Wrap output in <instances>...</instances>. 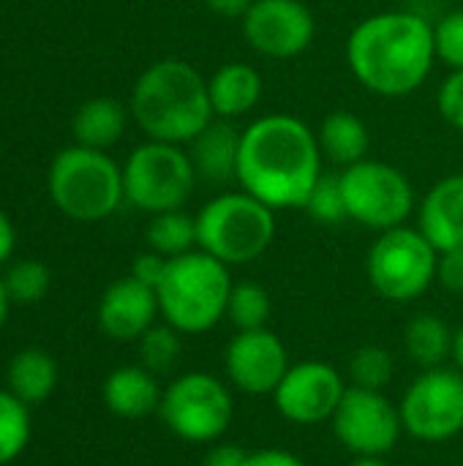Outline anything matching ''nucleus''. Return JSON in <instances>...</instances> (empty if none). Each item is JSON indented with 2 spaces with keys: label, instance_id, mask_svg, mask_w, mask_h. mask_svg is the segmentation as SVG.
I'll return each instance as SVG.
<instances>
[{
  "label": "nucleus",
  "instance_id": "27",
  "mask_svg": "<svg viewBox=\"0 0 463 466\" xmlns=\"http://www.w3.org/2000/svg\"><path fill=\"white\" fill-rule=\"evenodd\" d=\"M226 317L237 330H259L270 319V295L257 281L232 284Z\"/></svg>",
  "mask_w": 463,
  "mask_h": 466
},
{
  "label": "nucleus",
  "instance_id": "12",
  "mask_svg": "<svg viewBox=\"0 0 463 466\" xmlns=\"http://www.w3.org/2000/svg\"><path fill=\"white\" fill-rule=\"evenodd\" d=\"M333 420L338 442L355 456H385L401 437V412L379 390L347 388Z\"/></svg>",
  "mask_w": 463,
  "mask_h": 466
},
{
  "label": "nucleus",
  "instance_id": "3",
  "mask_svg": "<svg viewBox=\"0 0 463 466\" xmlns=\"http://www.w3.org/2000/svg\"><path fill=\"white\" fill-rule=\"evenodd\" d=\"M128 109L147 139L169 145H188L216 117L207 79L177 57L156 60L139 74Z\"/></svg>",
  "mask_w": 463,
  "mask_h": 466
},
{
  "label": "nucleus",
  "instance_id": "16",
  "mask_svg": "<svg viewBox=\"0 0 463 466\" xmlns=\"http://www.w3.org/2000/svg\"><path fill=\"white\" fill-rule=\"evenodd\" d=\"M158 295L134 276L112 281L98 300V328L112 341H139L156 325Z\"/></svg>",
  "mask_w": 463,
  "mask_h": 466
},
{
  "label": "nucleus",
  "instance_id": "42",
  "mask_svg": "<svg viewBox=\"0 0 463 466\" xmlns=\"http://www.w3.org/2000/svg\"><path fill=\"white\" fill-rule=\"evenodd\" d=\"M349 466H388L382 461V456H357V461Z\"/></svg>",
  "mask_w": 463,
  "mask_h": 466
},
{
  "label": "nucleus",
  "instance_id": "5",
  "mask_svg": "<svg viewBox=\"0 0 463 466\" xmlns=\"http://www.w3.org/2000/svg\"><path fill=\"white\" fill-rule=\"evenodd\" d=\"M46 188L55 208L82 224L109 218L126 199L117 161L106 150L82 145H71L52 158Z\"/></svg>",
  "mask_w": 463,
  "mask_h": 466
},
{
  "label": "nucleus",
  "instance_id": "22",
  "mask_svg": "<svg viewBox=\"0 0 463 466\" xmlns=\"http://www.w3.org/2000/svg\"><path fill=\"white\" fill-rule=\"evenodd\" d=\"M57 377H60V371H57L55 358L38 347H27V350L16 352L5 369L8 390L27 407L46 401L57 388Z\"/></svg>",
  "mask_w": 463,
  "mask_h": 466
},
{
  "label": "nucleus",
  "instance_id": "36",
  "mask_svg": "<svg viewBox=\"0 0 463 466\" xmlns=\"http://www.w3.org/2000/svg\"><path fill=\"white\" fill-rule=\"evenodd\" d=\"M248 453L237 445H216L207 451L205 466H246Z\"/></svg>",
  "mask_w": 463,
  "mask_h": 466
},
{
  "label": "nucleus",
  "instance_id": "15",
  "mask_svg": "<svg viewBox=\"0 0 463 466\" xmlns=\"http://www.w3.org/2000/svg\"><path fill=\"white\" fill-rule=\"evenodd\" d=\"M289 352L284 341L267 330H240L226 347V374L243 393H276L289 371Z\"/></svg>",
  "mask_w": 463,
  "mask_h": 466
},
{
  "label": "nucleus",
  "instance_id": "40",
  "mask_svg": "<svg viewBox=\"0 0 463 466\" xmlns=\"http://www.w3.org/2000/svg\"><path fill=\"white\" fill-rule=\"evenodd\" d=\"M8 309H11V298H8L5 284H3V279H0V330H3V325H5V319H8Z\"/></svg>",
  "mask_w": 463,
  "mask_h": 466
},
{
  "label": "nucleus",
  "instance_id": "17",
  "mask_svg": "<svg viewBox=\"0 0 463 466\" xmlns=\"http://www.w3.org/2000/svg\"><path fill=\"white\" fill-rule=\"evenodd\" d=\"M439 251H463V172L448 175L431 186L420 202V227Z\"/></svg>",
  "mask_w": 463,
  "mask_h": 466
},
{
  "label": "nucleus",
  "instance_id": "10",
  "mask_svg": "<svg viewBox=\"0 0 463 466\" xmlns=\"http://www.w3.org/2000/svg\"><path fill=\"white\" fill-rule=\"evenodd\" d=\"M158 412L175 437L186 442H216L232 423V396L213 374L191 371L164 390Z\"/></svg>",
  "mask_w": 463,
  "mask_h": 466
},
{
  "label": "nucleus",
  "instance_id": "4",
  "mask_svg": "<svg viewBox=\"0 0 463 466\" xmlns=\"http://www.w3.org/2000/svg\"><path fill=\"white\" fill-rule=\"evenodd\" d=\"M232 279L224 262L199 251H188L166 262L156 287L158 309L166 325L180 333H207L226 317Z\"/></svg>",
  "mask_w": 463,
  "mask_h": 466
},
{
  "label": "nucleus",
  "instance_id": "7",
  "mask_svg": "<svg viewBox=\"0 0 463 466\" xmlns=\"http://www.w3.org/2000/svg\"><path fill=\"white\" fill-rule=\"evenodd\" d=\"M196 180L194 161L183 145L147 139L123 164L126 199L150 216L180 210L194 194Z\"/></svg>",
  "mask_w": 463,
  "mask_h": 466
},
{
  "label": "nucleus",
  "instance_id": "31",
  "mask_svg": "<svg viewBox=\"0 0 463 466\" xmlns=\"http://www.w3.org/2000/svg\"><path fill=\"white\" fill-rule=\"evenodd\" d=\"M139 358L142 366L153 374L169 371L180 358V330H175L172 325H153L139 339Z\"/></svg>",
  "mask_w": 463,
  "mask_h": 466
},
{
  "label": "nucleus",
  "instance_id": "2",
  "mask_svg": "<svg viewBox=\"0 0 463 466\" xmlns=\"http://www.w3.org/2000/svg\"><path fill=\"white\" fill-rule=\"evenodd\" d=\"M355 79L382 98H404L423 87L434 63V25L412 11L371 14L347 38Z\"/></svg>",
  "mask_w": 463,
  "mask_h": 466
},
{
  "label": "nucleus",
  "instance_id": "1",
  "mask_svg": "<svg viewBox=\"0 0 463 466\" xmlns=\"http://www.w3.org/2000/svg\"><path fill=\"white\" fill-rule=\"evenodd\" d=\"M322 177L317 134L295 115H265L243 128L237 183L270 210H303Z\"/></svg>",
  "mask_w": 463,
  "mask_h": 466
},
{
  "label": "nucleus",
  "instance_id": "24",
  "mask_svg": "<svg viewBox=\"0 0 463 466\" xmlns=\"http://www.w3.org/2000/svg\"><path fill=\"white\" fill-rule=\"evenodd\" d=\"M453 341H456V333H450V328L434 314L415 317L404 333V344H407L409 358L415 363H420L423 369L445 366V360L453 358Z\"/></svg>",
  "mask_w": 463,
  "mask_h": 466
},
{
  "label": "nucleus",
  "instance_id": "34",
  "mask_svg": "<svg viewBox=\"0 0 463 466\" xmlns=\"http://www.w3.org/2000/svg\"><path fill=\"white\" fill-rule=\"evenodd\" d=\"M166 257H161V254H156V251H145V254H139L136 259H134V268H131V276L136 279V281H142V284H147V287H158L161 284V279H164V270H166Z\"/></svg>",
  "mask_w": 463,
  "mask_h": 466
},
{
  "label": "nucleus",
  "instance_id": "13",
  "mask_svg": "<svg viewBox=\"0 0 463 466\" xmlns=\"http://www.w3.org/2000/svg\"><path fill=\"white\" fill-rule=\"evenodd\" d=\"M317 33L314 14L300 0H254L243 16L248 46L273 60L303 55Z\"/></svg>",
  "mask_w": 463,
  "mask_h": 466
},
{
  "label": "nucleus",
  "instance_id": "20",
  "mask_svg": "<svg viewBox=\"0 0 463 466\" xmlns=\"http://www.w3.org/2000/svg\"><path fill=\"white\" fill-rule=\"evenodd\" d=\"M161 388L156 374L145 366H123L115 369L104 382V404L117 418H147L161 407Z\"/></svg>",
  "mask_w": 463,
  "mask_h": 466
},
{
  "label": "nucleus",
  "instance_id": "38",
  "mask_svg": "<svg viewBox=\"0 0 463 466\" xmlns=\"http://www.w3.org/2000/svg\"><path fill=\"white\" fill-rule=\"evenodd\" d=\"M254 0H205V5L216 14V16H226V19H243L246 11L251 8Z\"/></svg>",
  "mask_w": 463,
  "mask_h": 466
},
{
  "label": "nucleus",
  "instance_id": "21",
  "mask_svg": "<svg viewBox=\"0 0 463 466\" xmlns=\"http://www.w3.org/2000/svg\"><path fill=\"white\" fill-rule=\"evenodd\" d=\"M128 112L131 109H126L117 98L109 96H96L85 101L71 120L76 145L93 150H109L123 139L128 126Z\"/></svg>",
  "mask_w": 463,
  "mask_h": 466
},
{
  "label": "nucleus",
  "instance_id": "18",
  "mask_svg": "<svg viewBox=\"0 0 463 466\" xmlns=\"http://www.w3.org/2000/svg\"><path fill=\"white\" fill-rule=\"evenodd\" d=\"M240 139H243V131L235 126V120L213 117L188 142V156L194 161L196 177L210 180V183L237 180Z\"/></svg>",
  "mask_w": 463,
  "mask_h": 466
},
{
  "label": "nucleus",
  "instance_id": "8",
  "mask_svg": "<svg viewBox=\"0 0 463 466\" xmlns=\"http://www.w3.org/2000/svg\"><path fill=\"white\" fill-rule=\"evenodd\" d=\"M439 251L420 229L396 227L379 232V240L368 251V281L393 303L418 300L437 279Z\"/></svg>",
  "mask_w": 463,
  "mask_h": 466
},
{
  "label": "nucleus",
  "instance_id": "14",
  "mask_svg": "<svg viewBox=\"0 0 463 466\" xmlns=\"http://www.w3.org/2000/svg\"><path fill=\"white\" fill-rule=\"evenodd\" d=\"M344 393H347L344 380L333 366L322 360H306L287 371L273 399H276V410L287 420L297 426H314L336 415Z\"/></svg>",
  "mask_w": 463,
  "mask_h": 466
},
{
  "label": "nucleus",
  "instance_id": "35",
  "mask_svg": "<svg viewBox=\"0 0 463 466\" xmlns=\"http://www.w3.org/2000/svg\"><path fill=\"white\" fill-rule=\"evenodd\" d=\"M437 279H439L448 289H453V292H463V251H448V254H439Z\"/></svg>",
  "mask_w": 463,
  "mask_h": 466
},
{
  "label": "nucleus",
  "instance_id": "19",
  "mask_svg": "<svg viewBox=\"0 0 463 466\" xmlns=\"http://www.w3.org/2000/svg\"><path fill=\"white\" fill-rule=\"evenodd\" d=\"M262 74L248 63H226L207 79L213 115L221 120H240L262 101Z\"/></svg>",
  "mask_w": 463,
  "mask_h": 466
},
{
  "label": "nucleus",
  "instance_id": "33",
  "mask_svg": "<svg viewBox=\"0 0 463 466\" xmlns=\"http://www.w3.org/2000/svg\"><path fill=\"white\" fill-rule=\"evenodd\" d=\"M437 104L445 123L456 131H463V71H450V76L439 87Z\"/></svg>",
  "mask_w": 463,
  "mask_h": 466
},
{
  "label": "nucleus",
  "instance_id": "28",
  "mask_svg": "<svg viewBox=\"0 0 463 466\" xmlns=\"http://www.w3.org/2000/svg\"><path fill=\"white\" fill-rule=\"evenodd\" d=\"M3 284H5V292H8L11 303L33 306V303L46 298V292L52 287V273L38 259H19V262L8 265V270L3 276Z\"/></svg>",
  "mask_w": 463,
  "mask_h": 466
},
{
  "label": "nucleus",
  "instance_id": "37",
  "mask_svg": "<svg viewBox=\"0 0 463 466\" xmlns=\"http://www.w3.org/2000/svg\"><path fill=\"white\" fill-rule=\"evenodd\" d=\"M246 466H306L297 456L287 453V451H276V448H267V451H257V453H248V461Z\"/></svg>",
  "mask_w": 463,
  "mask_h": 466
},
{
  "label": "nucleus",
  "instance_id": "39",
  "mask_svg": "<svg viewBox=\"0 0 463 466\" xmlns=\"http://www.w3.org/2000/svg\"><path fill=\"white\" fill-rule=\"evenodd\" d=\"M14 246H16V229L8 218L5 210H0V265H5L14 254Z\"/></svg>",
  "mask_w": 463,
  "mask_h": 466
},
{
  "label": "nucleus",
  "instance_id": "25",
  "mask_svg": "<svg viewBox=\"0 0 463 466\" xmlns=\"http://www.w3.org/2000/svg\"><path fill=\"white\" fill-rule=\"evenodd\" d=\"M145 238H147L150 251H156L166 259L183 257V254L194 251V246H196V216H188L183 208L156 213L147 224Z\"/></svg>",
  "mask_w": 463,
  "mask_h": 466
},
{
  "label": "nucleus",
  "instance_id": "30",
  "mask_svg": "<svg viewBox=\"0 0 463 466\" xmlns=\"http://www.w3.org/2000/svg\"><path fill=\"white\" fill-rule=\"evenodd\" d=\"M303 210H308V216L317 224L333 227V224L347 221L349 213H347V199H344V188H341V175H325L322 172V177L317 180Z\"/></svg>",
  "mask_w": 463,
  "mask_h": 466
},
{
  "label": "nucleus",
  "instance_id": "26",
  "mask_svg": "<svg viewBox=\"0 0 463 466\" xmlns=\"http://www.w3.org/2000/svg\"><path fill=\"white\" fill-rule=\"evenodd\" d=\"M33 434L30 407L19 401L8 388L0 390V466L16 461Z\"/></svg>",
  "mask_w": 463,
  "mask_h": 466
},
{
  "label": "nucleus",
  "instance_id": "32",
  "mask_svg": "<svg viewBox=\"0 0 463 466\" xmlns=\"http://www.w3.org/2000/svg\"><path fill=\"white\" fill-rule=\"evenodd\" d=\"M437 60L450 71H463V11H450L434 25Z\"/></svg>",
  "mask_w": 463,
  "mask_h": 466
},
{
  "label": "nucleus",
  "instance_id": "23",
  "mask_svg": "<svg viewBox=\"0 0 463 466\" xmlns=\"http://www.w3.org/2000/svg\"><path fill=\"white\" fill-rule=\"evenodd\" d=\"M317 142H319V150H322V158L338 164L341 169L344 167H352L357 161H366L368 158V150H371V134H368V126L352 115V112H330L319 131H317Z\"/></svg>",
  "mask_w": 463,
  "mask_h": 466
},
{
  "label": "nucleus",
  "instance_id": "29",
  "mask_svg": "<svg viewBox=\"0 0 463 466\" xmlns=\"http://www.w3.org/2000/svg\"><path fill=\"white\" fill-rule=\"evenodd\" d=\"M349 374H352L355 388H366V390H379L382 393L393 382L396 360H393V355L385 347L368 344V347H360L352 355Z\"/></svg>",
  "mask_w": 463,
  "mask_h": 466
},
{
  "label": "nucleus",
  "instance_id": "11",
  "mask_svg": "<svg viewBox=\"0 0 463 466\" xmlns=\"http://www.w3.org/2000/svg\"><path fill=\"white\" fill-rule=\"evenodd\" d=\"M401 423L420 442H445L463 431V374L426 369L401 399Z\"/></svg>",
  "mask_w": 463,
  "mask_h": 466
},
{
  "label": "nucleus",
  "instance_id": "41",
  "mask_svg": "<svg viewBox=\"0 0 463 466\" xmlns=\"http://www.w3.org/2000/svg\"><path fill=\"white\" fill-rule=\"evenodd\" d=\"M453 360H456L458 371L463 374V328L456 333V341H453Z\"/></svg>",
  "mask_w": 463,
  "mask_h": 466
},
{
  "label": "nucleus",
  "instance_id": "6",
  "mask_svg": "<svg viewBox=\"0 0 463 466\" xmlns=\"http://www.w3.org/2000/svg\"><path fill=\"white\" fill-rule=\"evenodd\" d=\"M276 210L246 191L210 199L196 213V246L229 265L259 259L276 238Z\"/></svg>",
  "mask_w": 463,
  "mask_h": 466
},
{
  "label": "nucleus",
  "instance_id": "9",
  "mask_svg": "<svg viewBox=\"0 0 463 466\" xmlns=\"http://www.w3.org/2000/svg\"><path fill=\"white\" fill-rule=\"evenodd\" d=\"M341 188L347 199V213L355 224L388 232L404 227L415 210V188L409 177L385 161H357L344 167Z\"/></svg>",
  "mask_w": 463,
  "mask_h": 466
}]
</instances>
